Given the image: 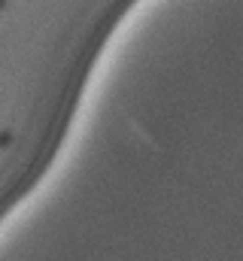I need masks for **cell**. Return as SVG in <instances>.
Returning <instances> with one entry per match:
<instances>
[{
	"instance_id": "6da1fadb",
	"label": "cell",
	"mask_w": 243,
	"mask_h": 261,
	"mask_svg": "<svg viewBox=\"0 0 243 261\" xmlns=\"http://www.w3.org/2000/svg\"><path fill=\"white\" fill-rule=\"evenodd\" d=\"M12 143V130H0V149H6Z\"/></svg>"
}]
</instances>
